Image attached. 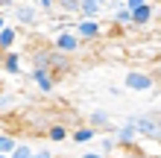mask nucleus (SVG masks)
Wrapping results in <instances>:
<instances>
[{"label": "nucleus", "mask_w": 161, "mask_h": 158, "mask_svg": "<svg viewBox=\"0 0 161 158\" xmlns=\"http://www.w3.org/2000/svg\"><path fill=\"white\" fill-rule=\"evenodd\" d=\"M76 38L82 41V44H91V41H97V38H103V24L100 21H73V30H70Z\"/></svg>", "instance_id": "5"}, {"label": "nucleus", "mask_w": 161, "mask_h": 158, "mask_svg": "<svg viewBox=\"0 0 161 158\" xmlns=\"http://www.w3.org/2000/svg\"><path fill=\"white\" fill-rule=\"evenodd\" d=\"M15 21L21 26H35L38 24V9H35V3H15Z\"/></svg>", "instance_id": "7"}, {"label": "nucleus", "mask_w": 161, "mask_h": 158, "mask_svg": "<svg viewBox=\"0 0 161 158\" xmlns=\"http://www.w3.org/2000/svg\"><path fill=\"white\" fill-rule=\"evenodd\" d=\"M111 138H114L117 150H123V152L138 150V132H135V126H129V123H120L114 132H111Z\"/></svg>", "instance_id": "6"}, {"label": "nucleus", "mask_w": 161, "mask_h": 158, "mask_svg": "<svg viewBox=\"0 0 161 158\" xmlns=\"http://www.w3.org/2000/svg\"><path fill=\"white\" fill-rule=\"evenodd\" d=\"M123 123L135 126L138 141L147 138V141H158L161 144V111H144V114H126Z\"/></svg>", "instance_id": "2"}, {"label": "nucleus", "mask_w": 161, "mask_h": 158, "mask_svg": "<svg viewBox=\"0 0 161 158\" xmlns=\"http://www.w3.org/2000/svg\"><path fill=\"white\" fill-rule=\"evenodd\" d=\"M18 26H6L3 32H0V53H9V50H15V44H18Z\"/></svg>", "instance_id": "14"}, {"label": "nucleus", "mask_w": 161, "mask_h": 158, "mask_svg": "<svg viewBox=\"0 0 161 158\" xmlns=\"http://www.w3.org/2000/svg\"><path fill=\"white\" fill-rule=\"evenodd\" d=\"M85 126L94 129V132L100 135V132H106V129H111V114H108L106 108H94L91 114H88V123H85Z\"/></svg>", "instance_id": "8"}, {"label": "nucleus", "mask_w": 161, "mask_h": 158, "mask_svg": "<svg viewBox=\"0 0 161 158\" xmlns=\"http://www.w3.org/2000/svg\"><path fill=\"white\" fill-rule=\"evenodd\" d=\"M56 9L70 12V15H79V3H76V0H62V3H56Z\"/></svg>", "instance_id": "19"}, {"label": "nucleus", "mask_w": 161, "mask_h": 158, "mask_svg": "<svg viewBox=\"0 0 161 158\" xmlns=\"http://www.w3.org/2000/svg\"><path fill=\"white\" fill-rule=\"evenodd\" d=\"M114 158H149V155L141 152V150H129V152H120V155H114Z\"/></svg>", "instance_id": "22"}, {"label": "nucleus", "mask_w": 161, "mask_h": 158, "mask_svg": "<svg viewBox=\"0 0 161 158\" xmlns=\"http://www.w3.org/2000/svg\"><path fill=\"white\" fill-rule=\"evenodd\" d=\"M82 158H103L97 150H88V152H82Z\"/></svg>", "instance_id": "23"}, {"label": "nucleus", "mask_w": 161, "mask_h": 158, "mask_svg": "<svg viewBox=\"0 0 161 158\" xmlns=\"http://www.w3.org/2000/svg\"><path fill=\"white\" fill-rule=\"evenodd\" d=\"M0 59H3V53H0Z\"/></svg>", "instance_id": "27"}, {"label": "nucleus", "mask_w": 161, "mask_h": 158, "mask_svg": "<svg viewBox=\"0 0 161 158\" xmlns=\"http://www.w3.org/2000/svg\"><path fill=\"white\" fill-rule=\"evenodd\" d=\"M123 6L132 12V26H135V30H147V26L155 21V15H158V6L147 3V0H126Z\"/></svg>", "instance_id": "3"}, {"label": "nucleus", "mask_w": 161, "mask_h": 158, "mask_svg": "<svg viewBox=\"0 0 161 158\" xmlns=\"http://www.w3.org/2000/svg\"><path fill=\"white\" fill-rule=\"evenodd\" d=\"M0 68H3L6 73H21V53H18V50L3 53V59H0Z\"/></svg>", "instance_id": "13"}, {"label": "nucleus", "mask_w": 161, "mask_h": 158, "mask_svg": "<svg viewBox=\"0 0 161 158\" xmlns=\"http://www.w3.org/2000/svg\"><path fill=\"white\" fill-rule=\"evenodd\" d=\"M44 138H47L50 144H62V141H68V138H70V129L64 126V123H47Z\"/></svg>", "instance_id": "11"}, {"label": "nucleus", "mask_w": 161, "mask_h": 158, "mask_svg": "<svg viewBox=\"0 0 161 158\" xmlns=\"http://www.w3.org/2000/svg\"><path fill=\"white\" fill-rule=\"evenodd\" d=\"M0 158H9V155H0Z\"/></svg>", "instance_id": "26"}, {"label": "nucleus", "mask_w": 161, "mask_h": 158, "mask_svg": "<svg viewBox=\"0 0 161 158\" xmlns=\"http://www.w3.org/2000/svg\"><path fill=\"white\" fill-rule=\"evenodd\" d=\"M70 141H73V144H79V146H85V144L97 141V132L82 123V126H76V129H70Z\"/></svg>", "instance_id": "12"}, {"label": "nucleus", "mask_w": 161, "mask_h": 158, "mask_svg": "<svg viewBox=\"0 0 161 158\" xmlns=\"http://www.w3.org/2000/svg\"><path fill=\"white\" fill-rule=\"evenodd\" d=\"M15 146H18V138H12L9 132H0V155H12Z\"/></svg>", "instance_id": "17"}, {"label": "nucleus", "mask_w": 161, "mask_h": 158, "mask_svg": "<svg viewBox=\"0 0 161 158\" xmlns=\"http://www.w3.org/2000/svg\"><path fill=\"white\" fill-rule=\"evenodd\" d=\"M6 26H9V24H6V18H3V12H0V32H3Z\"/></svg>", "instance_id": "25"}, {"label": "nucleus", "mask_w": 161, "mask_h": 158, "mask_svg": "<svg viewBox=\"0 0 161 158\" xmlns=\"http://www.w3.org/2000/svg\"><path fill=\"white\" fill-rule=\"evenodd\" d=\"M32 158H35V155H32Z\"/></svg>", "instance_id": "28"}, {"label": "nucleus", "mask_w": 161, "mask_h": 158, "mask_svg": "<svg viewBox=\"0 0 161 158\" xmlns=\"http://www.w3.org/2000/svg\"><path fill=\"white\" fill-rule=\"evenodd\" d=\"M30 76H32L35 88H38L41 94H50V91L56 88V76H53V73H47V70H30Z\"/></svg>", "instance_id": "9"}, {"label": "nucleus", "mask_w": 161, "mask_h": 158, "mask_svg": "<svg viewBox=\"0 0 161 158\" xmlns=\"http://www.w3.org/2000/svg\"><path fill=\"white\" fill-rule=\"evenodd\" d=\"M103 9L106 6H103L100 0H82L79 3V18L82 21H97V18L103 15Z\"/></svg>", "instance_id": "10"}, {"label": "nucleus", "mask_w": 161, "mask_h": 158, "mask_svg": "<svg viewBox=\"0 0 161 158\" xmlns=\"http://www.w3.org/2000/svg\"><path fill=\"white\" fill-rule=\"evenodd\" d=\"M111 9H114V18H111V21H114V26H132V12L123 3H108Z\"/></svg>", "instance_id": "15"}, {"label": "nucleus", "mask_w": 161, "mask_h": 158, "mask_svg": "<svg viewBox=\"0 0 161 158\" xmlns=\"http://www.w3.org/2000/svg\"><path fill=\"white\" fill-rule=\"evenodd\" d=\"M32 150H35V146H30V144H21V141H18V146L12 150V155H9V158H32Z\"/></svg>", "instance_id": "18"}, {"label": "nucleus", "mask_w": 161, "mask_h": 158, "mask_svg": "<svg viewBox=\"0 0 161 158\" xmlns=\"http://www.w3.org/2000/svg\"><path fill=\"white\" fill-rule=\"evenodd\" d=\"M97 152H100L103 158H114V152H117L114 138H97Z\"/></svg>", "instance_id": "16"}, {"label": "nucleus", "mask_w": 161, "mask_h": 158, "mask_svg": "<svg viewBox=\"0 0 161 158\" xmlns=\"http://www.w3.org/2000/svg\"><path fill=\"white\" fill-rule=\"evenodd\" d=\"M32 155H35V158H56L50 146H38V150H32Z\"/></svg>", "instance_id": "21"}, {"label": "nucleus", "mask_w": 161, "mask_h": 158, "mask_svg": "<svg viewBox=\"0 0 161 158\" xmlns=\"http://www.w3.org/2000/svg\"><path fill=\"white\" fill-rule=\"evenodd\" d=\"M123 85L126 91H138V94H147V91L155 88V79L149 70H126V76H123Z\"/></svg>", "instance_id": "4"}, {"label": "nucleus", "mask_w": 161, "mask_h": 158, "mask_svg": "<svg viewBox=\"0 0 161 158\" xmlns=\"http://www.w3.org/2000/svg\"><path fill=\"white\" fill-rule=\"evenodd\" d=\"M153 79H155V82H161V64L155 68V73H153Z\"/></svg>", "instance_id": "24"}, {"label": "nucleus", "mask_w": 161, "mask_h": 158, "mask_svg": "<svg viewBox=\"0 0 161 158\" xmlns=\"http://www.w3.org/2000/svg\"><path fill=\"white\" fill-rule=\"evenodd\" d=\"M32 70H47V73H68L73 68V62L68 59V56H62V53H56L50 44H41V47H35L32 50Z\"/></svg>", "instance_id": "1"}, {"label": "nucleus", "mask_w": 161, "mask_h": 158, "mask_svg": "<svg viewBox=\"0 0 161 158\" xmlns=\"http://www.w3.org/2000/svg\"><path fill=\"white\" fill-rule=\"evenodd\" d=\"M35 9H38V12H56V0H38V3H35Z\"/></svg>", "instance_id": "20"}]
</instances>
